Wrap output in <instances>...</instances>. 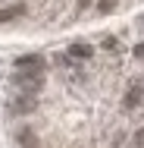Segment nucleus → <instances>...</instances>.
Returning <instances> with one entry per match:
<instances>
[{"instance_id": "nucleus-1", "label": "nucleus", "mask_w": 144, "mask_h": 148, "mask_svg": "<svg viewBox=\"0 0 144 148\" xmlns=\"http://www.w3.org/2000/svg\"><path fill=\"white\" fill-rule=\"evenodd\" d=\"M13 82H16L19 88H25V91H38L41 88V73H34V69H19Z\"/></svg>"}, {"instance_id": "nucleus-2", "label": "nucleus", "mask_w": 144, "mask_h": 148, "mask_svg": "<svg viewBox=\"0 0 144 148\" xmlns=\"http://www.w3.org/2000/svg\"><path fill=\"white\" fill-rule=\"evenodd\" d=\"M16 69H34V73H41L44 63H41V57L28 54V57H19V60H16Z\"/></svg>"}, {"instance_id": "nucleus-3", "label": "nucleus", "mask_w": 144, "mask_h": 148, "mask_svg": "<svg viewBox=\"0 0 144 148\" xmlns=\"http://www.w3.org/2000/svg\"><path fill=\"white\" fill-rule=\"evenodd\" d=\"M25 13V3H16V6H6V10H0V25L3 22H13V19H19Z\"/></svg>"}, {"instance_id": "nucleus-4", "label": "nucleus", "mask_w": 144, "mask_h": 148, "mask_svg": "<svg viewBox=\"0 0 144 148\" xmlns=\"http://www.w3.org/2000/svg\"><path fill=\"white\" fill-rule=\"evenodd\" d=\"M138 101H141V85L135 82L132 88L125 91V101H122V104H125V110H132V107H138Z\"/></svg>"}, {"instance_id": "nucleus-5", "label": "nucleus", "mask_w": 144, "mask_h": 148, "mask_svg": "<svg viewBox=\"0 0 144 148\" xmlns=\"http://www.w3.org/2000/svg\"><path fill=\"white\" fill-rule=\"evenodd\" d=\"M16 142H19L22 148H38V136H34L31 129H22V132L16 136Z\"/></svg>"}, {"instance_id": "nucleus-6", "label": "nucleus", "mask_w": 144, "mask_h": 148, "mask_svg": "<svg viewBox=\"0 0 144 148\" xmlns=\"http://www.w3.org/2000/svg\"><path fill=\"white\" fill-rule=\"evenodd\" d=\"M69 54H72L75 60H88L91 54H94V51H91L88 44H72V47H69Z\"/></svg>"}, {"instance_id": "nucleus-7", "label": "nucleus", "mask_w": 144, "mask_h": 148, "mask_svg": "<svg viewBox=\"0 0 144 148\" xmlns=\"http://www.w3.org/2000/svg\"><path fill=\"white\" fill-rule=\"evenodd\" d=\"M16 110H19V114H22V110H25V114H28V110H34V98H31V95L19 98V101H16Z\"/></svg>"}, {"instance_id": "nucleus-8", "label": "nucleus", "mask_w": 144, "mask_h": 148, "mask_svg": "<svg viewBox=\"0 0 144 148\" xmlns=\"http://www.w3.org/2000/svg\"><path fill=\"white\" fill-rule=\"evenodd\" d=\"M116 3H119V0H100V3H97V10L107 16V13H113V10H116Z\"/></svg>"}, {"instance_id": "nucleus-9", "label": "nucleus", "mask_w": 144, "mask_h": 148, "mask_svg": "<svg viewBox=\"0 0 144 148\" xmlns=\"http://www.w3.org/2000/svg\"><path fill=\"white\" fill-rule=\"evenodd\" d=\"M94 6V0H78V13H85V10H91Z\"/></svg>"}, {"instance_id": "nucleus-10", "label": "nucleus", "mask_w": 144, "mask_h": 148, "mask_svg": "<svg viewBox=\"0 0 144 148\" xmlns=\"http://www.w3.org/2000/svg\"><path fill=\"white\" fill-rule=\"evenodd\" d=\"M135 145L144 148V129H138V132H135Z\"/></svg>"}, {"instance_id": "nucleus-11", "label": "nucleus", "mask_w": 144, "mask_h": 148, "mask_svg": "<svg viewBox=\"0 0 144 148\" xmlns=\"http://www.w3.org/2000/svg\"><path fill=\"white\" fill-rule=\"evenodd\" d=\"M135 57H144V41L138 44V47H135Z\"/></svg>"}]
</instances>
